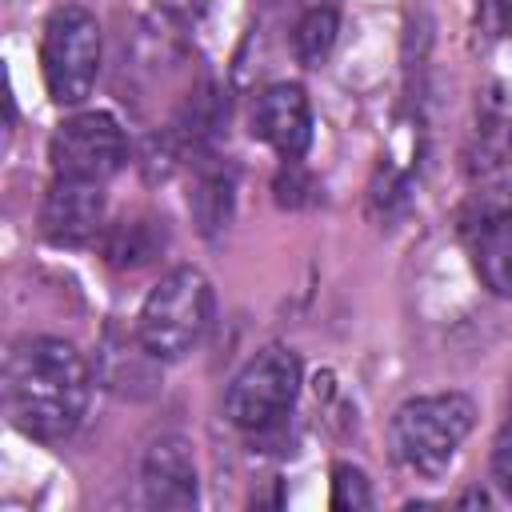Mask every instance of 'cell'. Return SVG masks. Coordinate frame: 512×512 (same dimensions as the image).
Masks as SVG:
<instances>
[{"instance_id": "12", "label": "cell", "mask_w": 512, "mask_h": 512, "mask_svg": "<svg viewBox=\"0 0 512 512\" xmlns=\"http://www.w3.org/2000/svg\"><path fill=\"white\" fill-rule=\"evenodd\" d=\"M336 28H340V24H336V8H332V4H312V8L296 20V32H292L296 60L308 64V68H316V64L332 52Z\"/></svg>"}, {"instance_id": "1", "label": "cell", "mask_w": 512, "mask_h": 512, "mask_svg": "<svg viewBox=\"0 0 512 512\" xmlns=\"http://www.w3.org/2000/svg\"><path fill=\"white\" fill-rule=\"evenodd\" d=\"M92 376L84 356L56 336H24L4 360V412L32 440H64L84 420Z\"/></svg>"}, {"instance_id": "6", "label": "cell", "mask_w": 512, "mask_h": 512, "mask_svg": "<svg viewBox=\"0 0 512 512\" xmlns=\"http://www.w3.org/2000/svg\"><path fill=\"white\" fill-rule=\"evenodd\" d=\"M52 172L64 180H112L128 160L124 128L108 112H80L64 120L48 144Z\"/></svg>"}, {"instance_id": "10", "label": "cell", "mask_w": 512, "mask_h": 512, "mask_svg": "<svg viewBox=\"0 0 512 512\" xmlns=\"http://www.w3.org/2000/svg\"><path fill=\"white\" fill-rule=\"evenodd\" d=\"M468 252L480 284L496 296H512V208H488L468 232Z\"/></svg>"}, {"instance_id": "15", "label": "cell", "mask_w": 512, "mask_h": 512, "mask_svg": "<svg viewBox=\"0 0 512 512\" xmlns=\"http://www.w3.org/2000/svg\"><path fill=\"white\" fill-rule=\"evenodd\" d=\"M492 476H496L500 492L512 500V420L500 428V436L492 444Z\"/></svg>"}, {"instance_id": "13", "label": "cell", "mask_w": 512, "mask_h": 512, "mask_svg": "<svg viewBox=\"0 0 512 512\" xmlns=\"http://www.w3.org/2000/svg\"><path fill=\"white\" fill-rule=\"evenodd\" d=\"M192 212L208 236L216 228H224L232 216V176L228 172H204L196 192H192Z\"/></svg>"}, {"instance_id": "8", "label": "cell", "mask_w": 512, "mask_h": 512, "mask_svg": "<svg viewBox=\"0 0 512 512\" xmlns=\"http://www.w3.org/2000/svg\"><path fill=\"white\" fill-rule=\"evenodd\" d=\"M252 136L284 160H300L312 140V104L300 84H268L252 104Z\"/></svg>"}, {"instance_id": "2", "label": "cell", "mask_w": 512, "mask_h": 512, "mask_svg": "<svg viewBox=\"0 0 512 512\" xmlns=\"http://www.w3.org/2000/svg\"><path fill=\"white\" fill-rule=\"evenodd\" d=\"M472 424H476V404L464 392H436V396L404 400L388 428L392 456L412 476L436 480L456 460Z\"/></svg>"}, {"instance_id": "9", "label": "cell", "mask_w": 512, "mask_h": 512, "mask_svg": "<svg viewBox=\"0 0 512 512\" xmlns=\"http://www.w3.org/2000/svg\"><path fill=\"white\" fill-rule=\"evenodd\" d=\"M140 492L148 508H192L196 504V460L188 440L160 436L140 460Z\"/></svg>"}, {"instance_id": "3", "label": "cell", "mask_w": 512, "mask_h": 512, "mask_svg": "<svg viewBox=\"0 0 512 512\" xmlns=\"http://www.w3.org/2000/svg\"><path fill=\"white\" fill-rule=\"evenodd\" d=\"M212 324V284L200 268H172L144 296L136 336L156 360H184Z\"/></svg>"}, {"instance_id": "4", "label": "cell", "mask_w": 512, "mask_h": 512, "mask_svg": "<svg viewBox=\"0 0 512 512\" xmlns=\"http://www.w3.org/2000/svg\"><path fill=\"white\" fill-rule=\"evenodd\" d=\"M100 24L88 8L64 4L48 16L40 36V72L44 88L60 108H76L92 96L100 76Z\"/></svg>"}, {"instance_id": "7", "label": "cell", "mask_w": 512, "mask_h": 512, "mask_svg": "<svg viewBox=\"0 0 512 512\" xmlns=\"http://www.w3.org/2000/svg\"><path fill=\"white\" fill-rule=\"evenodd\" d=\"M104 184L56 176L40 204V232L60 248H84L104 236Z\"/></svg>"}, {"instance_id": "5", "label": "cell", "mask_w": 512, "mask_h": 512, "mask_svg": "<svg viewBox=\"0 0 512 512\" xmlns=\"http://www.w3.org/2000/svg\"><path fill=\"white\" fill-rule=\"evenodd\" d=\"M300 392V356L284 344H272L264 352H256L228 384L224 396V412L240 432L264 436L276 432Z\"/></svg>"}, {"instance_id": "16", "label": "cell", "mask_w": 512, "mask_h": 512, "mask_svg": "<svg viewBox=\"0 0 512 512\" xmlns=\"http://www.w3.org/2000/svg\"><path fill=\"white\" fill-rule=\"evenodd\" d=\"M496 8H500V28L512 36V0H496Z\"/></svg>"}, {"instance_id": "14", "label": "cell", "mask_w": 512, "mask_h": 512, "mask_svg": "<svg viewBox=\"0 0 512 512\" xmlns=\"http://www.w3.org/2000/svg\"><path fill=\"white\" fill-rule=\"evenodd\" d=\"M332 508H372V488L368 476L352 464H336L332 468Z\"/></svg>"}, {"instance_id": "11", "label": "cell", "mask_w": 512, "mask_h": 512, "mask_svg": "<svg viewBox=\"0 0 512 512\" xmlns=\"http://www.w3.org/2000/svg\"><path fill=\"white\" fill-rule=\"evenodd\" d=\"M160 248H164V232L156 228V220H120L104 228V240H100V252L112 268H140L156 260Z\"/></svg>"}, {"instance_id": "17", "label": "cell", "mask_w": 512, "mask_h": 512, "mask_svg": "<svg viewBox=\"0 0 512 512\" xmlns=\"http://www.w3.org/2000/svg\"><path fill=\"white\" fill-rule=\"evenodd\" d=\"M508 144H512V132H508Z\"/></svg>"}]
</instances>
